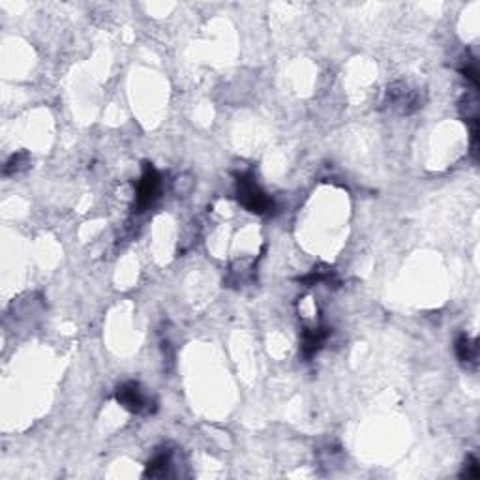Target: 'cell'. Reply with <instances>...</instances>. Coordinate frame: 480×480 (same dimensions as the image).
<instances>
[{"mask_svg": "<svg viewBox=\"0 0 480 480\" xmlns=\"http://www.w3.org/2000/svg\"><path fill=\"white\" fill-rule=\"evenodd\" d=\"M462 477H465V479H479L480 467H479V460H477V458L469 456L467 463L463 465Z\"/></svg>", "mask_w": 480, "mask_h": 480, "instance_id": "10", "label": "cell"}, {"mask_svg": "<svg viewBox=\"0 0 480 480\" xmlns=\"http://www.w3.org/2000/svg\"><path fill=\"white\" fill-rule=\"evenodd\" d=\"M336 280V276H334V272L332 270H313V272H310L308 276L302 278V283H306L308 287H312V285H317V283H332Z\"/></svg>", "mask_w": 480, "mask_h": 480, "instance_id": "9", "label": "cell"}, {"mask_svg": "<svg viewBox=\"0 0 480 480\" xmlns=\"http://www.w3.org/2000/svg\"><path fill=\"white\" fill-rule=\"evenodd\" d=\"M160 193V174L150 163L144 165L143 177L139 180L137 186V209L139 212H143L144 209H149L150 204L154 203Z\"/></svg>", "mask_w": 480, "mask_h": 480, "instance_id": "4", "label": "cell"}, {"mask_svg": "<svg viewBox=\"0 0 480 480\" xmlns=\"http://www.w3.org/2000/svg\"><path fill=\"white\" fill-rule=\"evenodd\" d=\"M387 103L392 111H398L402 114L414 113L417 109H420L422 100H420V92L417 89H411L407 84L398 83L392 84L387 90Z\"/></svg>", "mask_w": 480, "mask_h": 480, "instance_id": "3", "label": "cell"}, {"mask_svg": "<svg viewBox=\"0 0 480 480\" xmlns=\"http://www.w3.org/2000/svg\"><path fill=\"white\" fill-rule=\"evenodd\" d=\"M117 402L130 413L135 414H152L156 411L158 403L154 398L144 392V389L135 381H128V383L120 384L117 389Z\"/></svg>", "mask_w": 480, "mask_h": 480, "instance_id": "1", "label": "cell"}, {"mask_svg": "<svg viewBox=\"0 0 480 480\" xmlns=\"http://www.w3.org/2000/svg\"><path fill=\"white\" fill-rule=\"evenodd\" d=\"M173 467V452L171 450L162 449L160 452H156L152 460L147 463V471H144V477H152V479H163V477H169V471Z\"/></svg>", "mask_w": 480, "mask_h": 480, "instance_id": "6", "label": "cell"}, {"mask_svg": "<svg viewBox=\"0 0 480 480\" xmlns=\"http://www.w3.org/2000/svg\"><path fill=\"white\" fill-rule=\"evenodd\" d=\"M30 163V156L27 154V152H17V154H13L10 160H8V163L4 165V174H17L21 173V171H24V169L29 167Z\"/></svg>", "mask_w": 480, "mask_h": 480, "instance_id": "8", "label": "cell"}, {"mask_svg": "<svg viewBox=\"0 0 480 480\" xmlns=\"http://www.w3.org/2000/svg\"><path fill=\"white\" fill-rule=\"evenodd\" d=\"M237 195L240 203L253 214H267L272 209V199L257 186V182L250 173L237 177Z\"/></svg>", "mask_w": 480, "mask_h": 480, "instance_id": "2", "label": "cell"}, {"mask_svg": "<svg viewBox=\"0 0 480 480\" xmlns=\"http://www.w3.org/2000/svg\"><path fill=\"white\" fill-rule=\"evenodd\" d=\"M462 73L474 84V87H479V77H477V66H474V62H465V66L462 68Z\"/></svg>", "mask_w": 480, "mask_h": 480, "instance_id": "11", "label": "cell"}, {"mask_svg": "<svg viewBox=\"0 0 480 480\" xmlns=\"http://www.w3.org/2000/svg\"><path fill=\"white\" fill-rule=\"evenodd\" d=\"M454 349H456V357L460 362H463L465 366L477 368V364H479V343H477V340H471L467 334H460Z\"/></svg>", "mask_w": 480, "mask_h": 480, "instance_id": "7", "label": "cell"}, {"mask_svg": "<svg viewBox=\"0 0 480 480\" xmlns=\"http://www.w3.org/2000/svg\"><path fill=\"white\" fill-rule=\"evenodd\" d=\"M330 330L327 327H312V329H304L302 332V354L306 359H312L313 354L317 353L319 349L323 347V343L327 342Z\"/></svg>", "mask_w": 480, "mask_h": 480, "instance_id": "5", "label": "cell"}]
</instances>
